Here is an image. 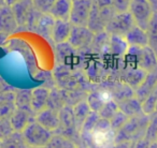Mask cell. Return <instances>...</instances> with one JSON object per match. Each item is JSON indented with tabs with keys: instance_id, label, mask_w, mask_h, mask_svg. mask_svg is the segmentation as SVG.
I'll return each instance as SVG.
<instances>
[{
	"instance_id": "cell-30",
	"label": "cell",
	"mask_w": 157,
	"mask_h": 148,
	"mask_svg": "<svg viewBox=\"0 0 157 148\" xmlns=\"http://www.w3.org/2000/svg\"><path fill=\"white\" fill-rule=\"evenodd\" d=\"M156 102H157V84H156V86L153 88L151 94L146 97L145 100L141 103L143 114H145V115H147V116H151L152 114H154Z\"/></svg>"
},
{
	"instance_id": "cell-12",
	"label": "cell",
	"mask_w": 157,
	"mask_h": 148,
	"mask_svg": "<svg viewBox=\"0 0 157 148\" xmlns=\"http://www.w3.org/2000/svg\"><path fill=\"white\" fill-rule=\"evenodd\" d=\"M17 28L18 25L12 7L5 5L0 8V33L9 37L15 32Z\"/></svg>"
},
{
	"instance_id": "cell-6",
	"label": "cell",
	"mask_w": 157,
	"mask_h": 148,
	"mask_svg": "<svg viewBox=\"0 0 157 148\" xmlns=\"http://www.w3.org/2000/svg\"><path fill=\"white\" fill-rule=\"evenodd\" d=\"M128 12L132 16L136 26L146 30L154 13L152 6L147 0H131Z\"/></svg>"
},
{
	"instance_id": "cell-32",
	"label": "cell",
	"mask_w": 157,
	"mask_h": 148,
	"mask_svg": "<svg viewBox=\"0 0 157 148\" xmlns=\"http://www.w3.org/2000/svg\"><path fill=\"white\" fill-rule=\"evenodd\" d=\"M46 148H76V145L72 141L61 136V135L54 134Z\"/></svg>"
},
{
	"instance_id": "cell-17",
	"label": "cell",
	"mask_w": 157,
	"mask_h": 148,
	"mask_svg": "<svg viewBox=\"0 0 157 148\" xmlns=\"http://www.w3.org/2000/svg\"><path fill=\"white\" fill-rule=\"evenodd\" d=\"M156 84H157V68L146 74L145 79L141 83V85L135 90V97L142 103L146 99V97L151 94V91L156 86Z\"/></svg>"
},
{
	"instance_id": "cell-43",
	"label": "cell",
	"mask_w": 157,
	"mask_h": 148,
	"mask_svg": "<svg viewBox=\"0 0 157 148\" xmlns=\"http://www.w3.org/2000/svg\"><path fill=\"white\" fill-rule=\"evenodd\" d=\"M7 38H8L7 35H2V33H0V46L5 44V42H6V40H7Z\"/></svg>"
},
{
	"instance_id": "cell-20",
	"label": "cell",
	"mask_w": 157,
	"mask_h": 148,
	"mask_svg": "<svg viewBox=\"0 0 157 148\" xmlns=\"http://www.w3.org/2000/svg\"><path fill=\"white\" fill-rule=\"evenodd\" d=\"M71 3L72 0H56L48 14L56 20H69Z\"/></svg>"
},
{
	"instance_id": "cell-21",
	"label": "cell",
	"mask_w": 157,
	"mask_h": 148,
	"mask_svg": "<svg viewBox=\"0 0 157 148\" xmlns=\"http://www.w3.org/2000/svg\"><path fill=\"white\" fill-rule=\"evenodd\" d=\"M72 111H73L76 131H78V134H80L82 126H83V124L85 122V120L87 119L90 114L92 113V109H90V105L87 104L86 100H81L72 106Z\"/></svg>"
},
{
	"instance_id": "cell-28",
	"label": "cell",
	"mask_w": 157,
	"mask_h": 148,
	"mask_svg": "<svg viewBox=\"0 0 157 148\" xmlns=\"http://www.w3.org/2000/svg\"><path fill=\"white\" fill-rule=\"evenodd\" d=\"M30 96H31V90L28 89H20L15 91V106L16 109H27V111H31L30 106Z\"/></svg>"
},
{
	"instance_id": "cell-14",
	"label": "cell",
	"mask_w": 157,
	"mask_h": 148,
	"mask_svg": "<svg viewBox=\"0 0 157 148\" xmlns=\"http://www.w3.org/2000/svg\"><path fill=\"white\" fill-rule=\"evenodd\" d=\"M9 119L14 132L22 133V131L33 120H35V113L31 111H27V109H15V111L13 112V114Z\"/></svg>"
},
{
	"instance_id": "cell-29",
	"label": "cell",
	"mask_w": 157,
	"mask_h": 148,
	"mask_svg": "<svg viewBox=\"0 0 157 148\" xmlns=\"http://www.w3.org/2000/svg\"><path fill=\"white\" fill-rule=\"evenodd\" d=\"M0 148H28L25 144L22 133L13 132L9 137L1 141Z\"/></svg>"
},
{
	"instance_id": "cell-39",
	"label": "cell",
	"mask_w": 157,
	"mask_h": 148,
	"mask_svg": "<svg viewBox=\"0 0 157 148\" xmlns=\"http://www.w3.org/2000/svg\"><path fill=\"white\" fill-rule=\"evenodd\" d=\"M131 143L129 142H121V143H114L111 145L105 146V148H130Z\"/></svg>"
},
{
	"instance_id": "cell-42",
	"label": "cell",
	"mask_w": 157,
	"mask_h": 148,
	"mask_svg": "<svg viewBox=\"0 0 157 148\" xmlns=\"http://www.w3.org/2000/svg\"><path fill=\"white\" fill-rule=\"evenodd\" d=\"M148 2H150V5L152 6L153 10L154 11H157V0H147Z\"/></svg>"
},
{
	"instance_id": "cell-23",
	"label": "cell",
	"mask_w": 157,
	"mask_h": 148,
	"mask_svg": "<svg viewBox=\"0 0 157 148\" xmlns=\"http://www.w3.org/2000/svg\"><path fill=\"white\" fill-rule=\"evenodd\" d=\"M128 46H138V47H144L147 46V35L146 31L135 26L130 29L128 33L125 35Z\"/></svg>"
},
{
	"instance_id": "cell-5",
	"label": "cell",
	"mask_w": 157,
	"mask_h": 148,
	"mask_svg": "<svg viewBox=\"0 0 157 148\" xmlns=\"http://www.w3.org/2000/svg\"><path fill=\"white\" fill-rule=\"evenodd\" d=\"M12 10L15 15L18 28H28L30 30L33 29L36 20L39 17L40 13L33 6V0H23L21 2L12 6Z\"/></svg>"
},
{
	"instance_id": "cell-31",
	"label": "cell",
	"mask_w": 157,
	"mask_h": 148,
	"mask_svg": "<svg viewBox=\"0 0 157 148\" xmlns=\"http://www.w3.org/2000/svg\"><path fill=\"white\" fill-rule=\"evenodd\" d=\"M118 111H120L118 103L116 102V101H114L113 99H110V100H108L107 102L105 103V105H103L102 109L98 112V114L101 118L107 119L110 121Z\"/></svg>"
},
{
	"instance_id": "cell-36",
	"label": "cell",
	"mask_w": 157,
	"mask_h": 148,
	"mask_svg": "<svg viewBox=\"0 0 157 148\" xmlns=\"http://www.w3.org/2000/svg\"><path fill=\"white\" fill-rule=\"evenodd\" d=\"M55 1L56 0H33L36 9L42 13H48Z\"/></svg>"
},
{
	"instance_id": "cell-34",
	"label": "cell",
	"mask_w": 157,
	"mask_h": 148,
	"mask_svg": "<svg viewBox=\"0 0 157 148\" xmlns=\"http://www.w3.org/2000/svg\"><path fill=\"white\" fill-rule=\"evenodd\" d=\"M128 116H126L122 111H118L117 113L114 115V117L110 120V124H111V130L112 132L115 134L125 124V122L128 120Z\"/></svg>"
},
{
	"instance_id": "cell-45",
	"label": "cell",
	"mask_w": 157,
	"mask_h": 148,
	"mask_svg": "<svg viewBox=\"0 0 157 148\" xmlns=\"http://www.w3.org/2000/svg\"><path fill=\"white\" fill-rule=\"evenodd\" d=\"M5 5H6V1H5V0H0V8L3 7Z\"/></svg>"
},
{
	"instance_id": "cell-11",
	"label": "cell",
	"mask_w": 157,
	"mask_h": 148,
	"mask_svg": "<svg viewBox=\"0 0 157 148\" xmlns=\"http://www.w3.org/2000/svg\"><path fill=\"white\" fill-rule=\"evenodd\" d=\"M146 74L147 72H145L144 70L125 63V67L120 72L118 79H120V83L125 84L132 90H136L144 81Z\"/></svg>"
},
{
	"instance_id": "cell-3",
	"label": "cell",
	"mask_w": 157,
	"mask_h": 148,
	"mask_svg": "<svg viewBox=\"0 0 157 148\" xmlns=\"http://www.w3.org/2000/svg\"><path fill=\"white\" fill-rule=\"evenodd\" d=\"M123 59L126 65L139 68L147 73L157 68V56L148 46H129Z\"/></svg>"
},
{
	"instance_id": "cell-4",
	"label": "cell",
	"mask_w": 157,
	"mask_h": 148,
	"mask_svg": "<svg viewBox=\"0 0 157 148\" xmlns=\"http://www.w3.org/2000/svg\"><path fill=\"white\" fill-rule=\"evenodd\" d=\"M53 135V132L42 127L36 120H33L22 131V136L27 147H46Z\"/></svg>"
},
{
	"instance_id": "cell-40",
	"label": "cell",
	"mask_w": 157,
	"mask_h": 148,
	"mask_svg": "<svg viewBox=\"0 0 157 148\" xmlns=\"http://www.w3.org/2000/svg\"><path fill=\"white\" fill-rule=\"evenodd\" d=\"M9 89H11V87H9V86L6 84V82L0 77V94L2 91H6V90H9Z\"/></svg>"
},
{
	"instance_id": "cell-44",
	"label": "cell",
	"mask_w": 157,
	"mask_h": 148,
	"mask_svg": "<svg viewBox=\"0 0 157 148\" xmlns=\"http://www.w3.org/2000/svg\"><path fill=\"white\" fill-rule=\"evenodd\" d=\"M148 148H157V142H154V143L150 144V147Z\"/></svg>"
},
{
	"instance_id": "cell-16",
	"label": "cell",
	"mask_w": 157,
	"mask_h": 148,
	"mask_svg": "<svg viewBox=\"0 0 157 148\" xmlns=\"http://www.w3.org/2000/svg\"><path fill=\"white\" fill-rule=\"evenodd\" d=\"M55 20L48 13H40L39 17L36 20L33 31L37 32L46 40H52V31Z\"/></svg>"
},
{
	"instance_id": "cell-46",
	"label": "cell",
	"mask_w": 157,
	"mask_h": 148,
	"mask_svg": "<svg viewBox=\"0 0 157 148\" xmlns=\"http://www.w3.org/2000/svg\"><path fill=\"white\" fill-rule=\"evenodd\" d=\"M28 148H46V147H28Z\"/></svg>"
},
{
	"instance_id": "cell-51",
	"label": "cell",
	"mask_w": 157,
	"mask_h": 148,
	"mask_svg": "<svg viewBox=\"0 0 157 148\" xmlns=\"http://www.w3.org/2000/svg\"><path fill=\"white\" fill-rule=\"evenodd\" d=\"M156 142H157V141H156Z\"/></svg>"
},
{
	"instance_id": "cell-19",
	"label": "cell",
	"mask_w": 157,
	"mask_h": 148,
	"mask_svg": "<svg viewBox=\"0 0 157 148\" xmlns=\"http://www.w3.org/2000/svg\"><path fill=\"white\" fill-rule=\"evenodd\" d=\"M15 91L12 89L0 94V118L9 119L15 111Z\"/></svg>"
},
{
	"instance_id": "cell-8",
	"label": "cell",
	"mask_w": 157,
	"mask_h": 148,
	"mask_svg": "<svg viewBox=\"0 0 157 148\" xmlns=\"http://www.w3.org/2000/svg\"><path fill=\"white\" fill-rule=\"evenodd\" d=\"M135 26L136 24L130 13L128 11L121 12V13H115L110 18L105 31L110 35H114L125 38V35Z\"/></svg>"
},
{
	"instance_id": "cell-9",
	"label": "cell",
	"mask_w": 157,
	"mask_h": 148,
	"mask_svg": "<svg viewBox=\"0 0 157 148\" xmlns=\"http://www.w3.org/2000/svg\"><path fill=\"white\" fill-rule=\"evenodd\" d=\"M93 0H72L69 22L72 26L87 27Z\"/></svg>"
},
{
	"instance_id": "cell-26",
	"label": "cell",
	"mask_w": 157,
	"mask_h": 148,
	"mask_svg": "<svg viewBox=\"0 0 157 148\" xmlns=\"http://www.w3.org/2000/svg\"><path fill=\"white\" fill-rule=\"evenodd\" d=\"M145 31L147 35V46L157 56V11H154Z\"/></svg>"
},
{
	"instance_id": "cell-47",
	"label": "cell",
	"mask_w": 157,
	"mask_h": 148,
	"mask_svg": "<svg viewBox=\"0 0 157 148\" xmlns=\"http://www.w3.org/2000/svg\"><path fill=\"white\" fill-rule=\"evenodd\" d=\"M155 112L157 113V102H156V106H155Z\"/></svg>"
},
{
	"instance_id": "cell-48",
	"label": "cell",
	"mask_w": 157,
	"mask_h": 148,
	"mask_svg": "<svg viewBox=\"0 0 157 148\" xmlns=\"http://www.w3.org/2000/svg\"><path fill=\"white\" fill-rule=\"evenodd\" d=\"M130 148H133V143H131V146H130Z\"/></svg>"
},
{
	"instance_id": "cell-35",
	"label": "cell",
	"mask_w": 157,
	"mask_h": 148,
	"mask_svg": "<svg viewBox=\"0 0 157 148\" xmlns=\"http://www.w3.org/2000/svg\"><path fill=\"white\" fill-rule=\"evenodd\" d=\"M14 132L11 126L10 119L8 118H0V141H3L9 137Z\"/></svg>"
},
{
	"instance_id": "cell-18",
	"label": "cell",
	"mask_w": 157,
	"mask_h": 148,
	"mask_svg": "<svg viewBox=\"0 0 157 148\" xmlns=\"http://www.w3.org/2000/svg\"><path fill=\"white\" fill-rule=\"evenodd\" d=\"M72 25L69 20H55L54 26L52 31V41L55 44H63L68 42L71 33Z\"/></svg>"
},
{
	"instance_id": "cell-27",
	"label": "cell",
	"mask_w": 157,
	"mask_h": 148,
	"mask_svg": "<svg viewBox=\"0 0 157 148\" xmlns=\"http://www.w3.org/2000/svg\"><path fill=\"white\" fill-rule=\"evenodd\" d=\"M65 105H67V100H66V94L59 89H52L50 91V97H48V107L53 109L55 111L59 112Z\"/></svg>"
},
{
	"instance_id": "cell-10",
	"label": "cell",
	"mask_w": 157,
	"mask_h": 148,
	"mask_svg": "<svg viewBox=\"0 0 157 148\" xmlns=\"http://www.w3.org/2000/svg\"><path fill=\"white\" fill-rule=\"evenodd\" d=\"M94 33L87 27L72 26L68 44L75 50H84L90 47L94 39Z\"/></svg>"
},
{
	"instance_id": "cell-25",
	"label": "cell",
	"mask_w": 157,
	"mask_h": 148,
	"mask_svg": "<svg viewBox=\"0 0 157 148\" xmlns=\"http://www.w3.org/2000/svg\"><path fill=\"white\" fill-rule=\"evenodd\" d=\"M108 100L110 99L105 98V92L101 90H95V91L90 92L86 97V102L90 105L92 112H96V113H98L102 109V106Z\"/></svg>"
},
{
	"instance_id": "cell-1",
	"label": "cell",
	"mask_w": 157,
	"mask_h": 148,
	"mask_svg": "<svg viewBox=\"0 0 157 148\" xmlns=\"http://www.w3.org/2000/svg\"><path fill=\"white\" fill-rule=\"evenodd\" d=\"M148 121H150V116L145 114L129 117L124 126L115 133L113 143H121V142L135 143L139 141L140 139L144 137Z\"/></svg>"
},
{
	"instance_id": "cell-2",
	"label": "cell",
	"mask_w": 157,
	"mask_h": 148,
	"mask_svg": "<svg viewBox=\"0 0 157 148\" xmlns=\"http://www.w3.org/2000/svg\"><path fill=\"white\" fill-rule=\"evenodd\" d=\"M115 14L110 0H93L87 28L94 35L105 30L110 18Z\"/></svg>"
},
{
	"instance_id": "cell-50",
	"label": "cell",
	"mask_w": 157,
	"mask_h": 148,
	"mask_svg": "<svg viewBox=\"0 0 157 148\" xmlns=\"http://www.w3.org/2000/svg\"><path fill=\"white\" fill-rule=\"evenodd\" d=\"M76 148H78V147H76Z\"/></svg>"
},
{
	"instance_id": "cell-49",
	"label": "cell",
	"mask_w": 157,
	"mask_h": 148,
	"mask_svg": "<svg viewBox=\"0 0 157 148\" xmlns=\"http://www.w3.org/2000/svg\"><path fill=\"white\" fill-rule=\"evenodd\" d=\"M0 145H1V141H0Z\"/></svg>"
},
{
	"instance_id": "cell-22",
	"label": "cell",
	"mask_w": 157,
	"mask_h": 148,
	"mask_svg": "<svg viewBox=\"0 0 157 148\" xmlns=\"http://www.w3.org/2000/svg\"><path fill=\"white\" fill-rule=\"evenodd\" d=\"M128 44L124 37L111 35L109 38V48H108V54L112 55L117 58H123L128 50Z\"/></svg>"
},
{
	"instance_id": "cell-24",
	"label": "cell",
	"mask_w": 157,
	"mask_h": 148,
	"mask_svg": "<svg viewBox=\"0 0 157 148\" xmlns=\"http://www.w3.org/2000/svg\"><path fill=\"white\" fill-rule=\"evenodd\" d=\"M118 107H120V111H122L128 117H133V116L143 114L141 102L136 97L126 99V100L120 102L118 103Z\"/></svg>"
},
{
	"instance_id": "cell-15",
	"label": "cell",
	"mask_w": 157,
	"mask_h": 148,
	"mask_svg": "<svg viewBox=\"0 0 157 148\" xmlns=\"http://www.w3.org/2000/svg\"><path fill=\"white\" fill-rule=\"evenodd\" d=\"M50 91L51 89L46 87H37L31 90L30 106L35 115L48 107Z\"/></svg>"
},
{
	"instance_id": "cell-7",
	"label": "cell",
	"mask_w": 157,
	"mask_h": 148,
	"mask_svg": "<svg viewBox=\"0 0 157 148\" xmlns=\"http://www.w3.org/2000/svg\"><path fill=\"white\" fill-rule=\"evenodd\" d=\"M55 132H57L58 135H61V136L70 139L75 144V139H78L76 136H80V134L76 131L72 106L65 105L59 111V127Z\"/></svg>"
},
{
	"instance_id": "cell-38",
	"label": "cell",
	"mask_w": 157,
	"mask_h": 148,
	"mask_svg": "<svg viewBox=\"0 0 157 148\" xmlns=\"http://www.w3.org/2000/svg\"><path fill=\"white\" fill-rule=\"evenodd\" d=\"M150 144L151 143L147 141V139L142 137V139H140L139 141L133 143V148H148L150 147Z\"/></svg>"
},
{
	"instance_id": "cell-33",
	"label": "cell",
	"mask_w": 157,
	"mask_h": 148,
	"mask_svg": "<svg viewBox=\"0 0 157 148\" xmlns=\"http://www.w3.org/2000/svg\"><path fill=\"white\" fill-rule=\"evenodd\" d=\"M152 118H150L147 128H146L144 139H147L150 143H154L157 141V113L152 114Z\"/></svg>"
},
{
	"instance_id": "cell-13",
	"label": "cell",
	"mask_w": 157,
	"mask_h": 148,
	"mask_svg": "<svg viewBox=\"0 0 157 148\" xmlns=\"http://www.w3.org/2000/svg\"><path fill=\"white\" fill-rule=\"evenodd\" d=\"M35 120L48 131L55 132L59 127V112L46 107L43 111L36 114Z\"/></svg>"
},
{
	"instance_id": "cell-41",
	"label": "cell",
	"mask_w": 157,
	"mask_h": 148,
	"mask_svg": "<svg viewBox=\"0 0 157 148\" xmlns=\"http://www.w3.org/2000/svg\"><path fill=\"white\" fill-rule=\"evenodd\" d=\"M5 1H6V5L12 7V6L16 5L17 2H21V1H23V0H5Z\"/></svg>"
},
{
	"instance_id": "cell-37",
	"label": "cell",
	"mask_w": 157,
	"mask_h": 148,
	"mask_svg": "<svg viewBox=\"0 0 157 148\" xmlns=\"http://www.w3.org/2000/svg\"><path fill=\"white\" fill-rule=\"evenodd\" d=\"M110 2L115 13H121V12L128 11L131 0H110Z\"/></svg>"
}]
</instances>
